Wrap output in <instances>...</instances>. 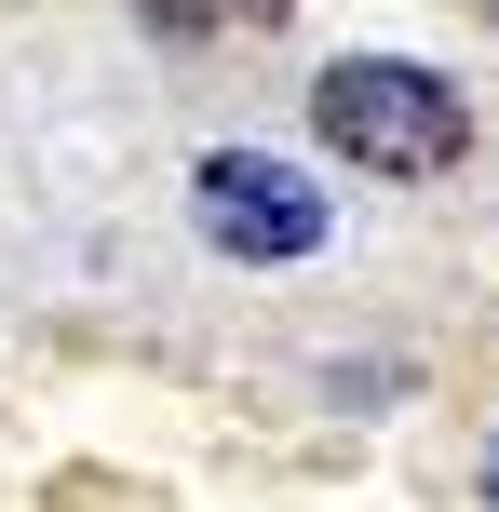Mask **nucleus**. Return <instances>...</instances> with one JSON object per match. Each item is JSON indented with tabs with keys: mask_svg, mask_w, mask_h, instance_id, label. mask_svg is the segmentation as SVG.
<instances>
[{
	"mask_svg": "<svg viewBox=\"0 0 499 512\" xmlns=\"http://www.w3.org/2000/svg\"><path fill=\"white\" fill-rule=\"evenodd\" d=\"M311 122H324V149L365 162V176H446V162L473 149L459 81L405 68V54H338V68L311 81Z\"/></svg>",
	"mask_w": 499,
	"mask_h": 512,
	"instance_id": "obj_1",
	"label": "nucleus"
},
{
	"mask_svg": "<svg viewBox=\"0 0 499 512\" xmlns=\"http://www.w3.org/2000/svg\"><path fill=\"white\" fill-rule=\"evenodd\" d=\"M189 216H203V243L243 256V270H284V256H311L338 230V203H324L297 162H270V149H216L203 176H189Z\"/></svg>",
	"mask_w": 499,
	"mask_h": 512,
	"instance_id": "obj_2",
	"label": "nucleus"
},
{
	"mask_svg": "<svg viewBox=\"0 0 499 512\" xmlns=\"http://www.w3.org/2000/svg\"><path fill=\"white\" fill-rule=\"evenodd\" d=\"M135 14H149L162 41H203V27H216V0H135Z\"/></svg>",
	"mask_w": 499,
	"mask_h": 512,
	"instance_id": "obj_3",
	"label": "nucleus"
},
{
	"mask_svg": "<svg viewBox=\"0 0 499 512\" xmlns=\"http://www.w3.org/2000/svg\"><path fill=\"white\" fill-rule=\"evenodd\" d=\"M486 499H499V459H486Z\"/></svg>",
	"mask_w": 499,
	"mask_h": 512,
	"instance_id": "obj_4",
	"label": "nucleus"
}]
</instances>
